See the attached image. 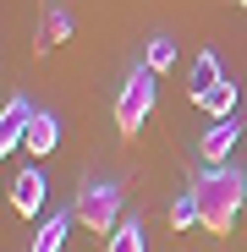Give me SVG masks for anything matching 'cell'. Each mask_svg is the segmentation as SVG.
<instances>
[{
	"mask_svg": "<svg viewBox=\"0 0 247 252\" xmlns=\"http://www.w3.org/2000/svg\"><path fill=\"white\" fill-rule=\"evenodd\" d=\"M192 203H198V225L203 230L231 236L242 203H247V176L236 164H209V170H198V181H192Z\"/></svg>",
	"mask_w": 247,
	"mask_h": 252,
	"instance_id": "obj_1",
	"label": "cell"
},
{
	"mask_svg": "<svg viewBox=\"0 0 247 252\" xmlns=\"http://www.w3.org/2000/svg\"><path fill=\"white\" fill-rule=\"evenodd\" d=\"M154 99H159V71L154 66H132L127 82L115 88V126H121V137L143 132V121L154 115Z\"/></svg>",
	"mask_w": 247,
	"mask_h": 252,
	"instance_id": "obj_2",
	"label": "cell"
},
{
	"mask_svg": "<svg viewBox=\"0 0 247 252\" xmlns=\"http://www.w3.org/2000/svg\"><path fill=\"white\" fill-rule=\"evenodd\" d=\"M121 203H127L121 181H110V176H88V181L77 187L71 214H77V225H88V230H115V225H121Z\"/></svg>",
	"mask_w": 247,
	"mask_h": 252,
	"instance_id": "obj_3",
	"label": "cell"
},
{
	"mask_svg": "<svg viewBox=\"0 0 247 252\" xmlns=\"http://www.w3.org/2000/svg\"><path fill=\"white\" fill-rule=\"evenodd\" d=\"M236 143H242V126H236V115H225V121H214L209 132L198 137V154H203V164H231Z\"/></svg>",
	"mask_w": 247,
	"mask_h": 252,
	"instance_id": "obj_4",
	"label": "cell"
},
{
	"mask_svg": "<svg viewBox=\"0 0 247 252\" xmlns=\"http://www.w3.org/2000/svg\"><path fill=\"white\" fill-rule=\"evenodd\" d=\"M28 126H33V104L17 94L6 110H0V159H11V148L28 143Z\"/></svg>",
	"mask_w": 247,
	"mask_h": 252,
	"instance_id": "obj_5",
	"label": "cell"
},
{
	"mask_svg": "<svg viewBox=\"0 0 247 252\" xmlns=\"http://www.w3.org/2000/svg\"><path fill=\"white\" fill-rule=\"evenodd\" d=\"M44 197H50V181H44V170H17L11 176V214H38L44 208Z\"/></svg>",
	"mask_w": 247,
	"mask_h": 252,
	"instance_id": "obj_6",
	"label": "cell"
},
{
	"mask_svg": "<svg viewBox=\"0 0 247 252\" xmlns=\"http://www.w3.org/2000/svg\"><path fill=\"white\" fill-rule=\"evenodd\" d=\"M33 159H44L61 148V115L55 110H33V126H28V143H22Z\"/></svg>",
	"mask_w": 247,
	"mask_h": 252,
	"instance_id": "obj_7",
	"label": "cell"
},
{
	"mask_svg": "<svg viewBox=\"0 0 247 252\" xmlns=\"http://www.w3.org/2000/svg\"><path fill=\"white\" fill-rule=\"evenodd\" d=\"M66 38H71V17L55 6V11H44V17H38V38H33V55H50V50H61Z\"/></svg>",
	"mask_w": 247,
	"mask_h": 252,
	"instance_id": "obj_8",
	"label": "cell"
},
{
	"mask_svg": "<svg viewBox=\"0 0 247 252\" xmlns=\"http://www.w3.org/2000/svg\"><path fill=\"white\" fill-rule=\"evenodd\" d=\"M220 82H225V71H220V55H214V50H203V55L192 61V77H187V94H192V104H198L203 94H209V88H220Z\"/></svg>",
	"mask_w": 247,
	"mask_h": 252,
	"instance_id": "obj_9",
	"label": "cell"
},
{
	"mask_svg": "<svg viewBox=\"0 0 247 252\" xmlns=\"http://www.w3.org/2000/svg\"><path fill=\"white\" fill-rule=\"evenodd\" d=\"M71 208H55V220H44L38 225V236H33V247L28 252H66V230H71Z\"/></svg>",
	"mask_w": 247,
	"mask_h": 252,
	"instance_id": "obj_10",
	"label": "cell"
},
{
	"mask_svg": "<svg viewBox=\"0 0 247 252\" xmlns=\"http://www.w3.org/2000/svg\"><path fill=\"white\" fill-rule=\"evenodd\" d=\"M198 110H203V115H209V121H225V115H236V82L225 77V82H220V88H209V94H203V99H198Z\"/></svg>",
	"mask_w": 247,
	"mask_h": 252,
	"instance_id": "obj_11",
	"label": "cell"
},
{
	"mask_svg": "<svg viewBox=\"0 0 247 252\" xmlns=\"http://www.w3.org/2000/svg\"><path fill=\"white\" fill-rule=\"evenodd\" d=\"M110 252H148V230H143V220H121V225L110 230Z\"/></svg>",
	"mask_w": 247,
	"mask_h": 252,
	"instance_id": "obj_12",
	"label": "cell"
},
{
	"mask_svg": "<svg viewBox=\"0 0 247 252\" xmlns=\"http://www.w3.org/2000/svg\"><path fill=\"white\" fill-rule=\"evenodd\" d=\"M143 66L171 71V66H176V38H165V33H159V38H148V61H143Z\"/></svg>",
	"mask_w": 247,
	"mask_h": 252,
	"instance_id": "obj_13",
	"label": "cell"
},
{
	"mask_svg": "<svg viewBox=\"0 0 247 252\" xmlns=\"http://www.w3.org/2000/svg\"><path fill=\"white\" fill-rule=\"evenodd\" d=\"M171 225H176V230H187V225H198V203H192V192H181V197L171 203Z\"/></svg>",
	"mask_w": 247,
	"mask_h": 252,
	"instance_id": "obj_14",
	"label": "cell"
},
{
	"mask_svg": "<svg viewBox=\"0 0 247 252\" xmlns=\"http://www.w3.org/2000/svg\"><path fill=\"white\" fill-rule=\"evenodd\" d=\"M236 6H242V11H247V0H236Z\"/></svg>",
	"mask_w": 247,
	"mask_h": 252,
	"instance_id": "obj_15",
	"label": "cell"
}]
</instances>
